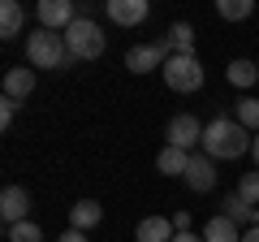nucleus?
<instances>
[{
    "instance_id": "nucleus-1",
    "label": "nucleus",
    "mask_w": 259,
    "mask_h": 242,
    "mask_svg": "<svg viewBox=\"0 0 259 242\" xmlns=\"http://www.w3.org/2000/svg\"><path fill=\"white\" fill-rule=\"evenodd\" d=\"M250 143H255V134L238 126V117H216L203 126V156L212 160H238L250 151Z\"/></svg>"
},
{
    "instance_id": "nucleus-2",
    "label": "nucleus",
    "mask_w": 259,
    "mask_h": 242,
    "mask_svg": "<svg viewBox=\"0 0 259 242\" xmlns=\"http://www.w3.org/2000/svg\"><path fill=\"white\" fill-rule=\"evenodd\" d=\"M26 61L35 69H69L78 56L65 48V35L39 26V30H30V35H26Z\"/></svg>"
},
{
    "instance_id": "nucleus-3",
    "label": "nucleus",
    "mask_w": 259,
    "mask_h": 242,
    "mask_svg": "<svg viewBox=\"0 0 259 242\" xmlns=\"http://www.w3.org/2000/svg\"><path fill=\"white\" fill-rule=\"evenodd\" d=\"M65 48H69L78 61H95V56H104V30L95 26L91 18H78L74 26L65 30Z\"/></svg>"
},
{
    "instance_id": "nucleus-4",
    "label": "nucleus",
    "mask_w": 259,
    "mask_h": 242,
    "mask_svg": "<svg viewBox=\"0 0 259 242\" xmlns=\"http://www.w3.org/2000/svg\"><path fill=\"white\" fill-rule=\"evenodd\" d=\"M164 87L168 91H199L203 87V65L199 56H168L164 61Z\"/></svg>"
},
{
    "instance_id": "nucleus-5",
    "label": "nucleus",
    "mask_w": 259,
    "mask_h": 242,
    "mask_svg": "<svg viewBox=\"0 0 259 242\" xmlns=\"http://www.w3.org/2000/svg\"><path fill=\"white\" fill-rule=\"evenodd\" d=\"M173 56L168 39H156V44H139L125 52V69L130 74H151V69H164V61Z\"/></svg>"
},
{
    "instance_id": "nucleus-6",
    "label": "nucleus",
    "mask_w": 259,
    "mask_h": 242,
    "mask_svg": "<svg viewBox=\"0 0 259 242\" xmlns=\"http://www.w3.org/2000/svg\"><path fill=\"white\" fill-rule=\"evenodd\" d=\"M35 13H39V26H44V30H56V35H65V30L82 18V13L74 9V0H39Z\"/></svg>"
},
{
    "instance_id": "nucleus-7",
    "label": "nucleus",
    "mask_w": 259,
    "mask_h": 242,
    "mask_svg": "<svg viewBox=\"0 0 259 242\" xmlns=\"http://www.w3.org/2000/svg\"><path fill=\"white\" fill-rule=\"evenodd\" d=\"M168 143H173V147H182V151L199 147V143H203V126H199V117L177 112V117L168 121Z\"/></svg>"
},
{
    "instance_id": "nucleus-8",
    "label": "nucleus",
    "mask_w": 259,
    "mask_h": 242,
    "mask_svg": "<svg viewBox=\"0 0 259 242\" xmlns=\"http://www.w3.org/2000/svg\"><path fill=\"white\" fill-rule=\"evenodd\" d=\"M186 186H190L194 195H207V190L216 186V165H212V156H190V169H186Z\"/></svg>"
},
{
    "instance_id": "nucleus-9",
    "label": "nucleus",
    "mask_w": 259,
    "mask_h": 242,
    "mask_svg": "<svg viewBox=\"0 0 259 242\" xmlns=\"http://www.w3.org/2000/svg\"><path fill=\"white\" fill-rule=\"evenodd\" d=\"M30 212V195L22 186H5V195H0V216H5V225H22Z\"/></svg>"
},
{
    "instance_id": "nucleus-10",
    "label": "nucleus",
    "mask_w": 259,
    "mask_h": 242,
    "mask_svg": "<svg viewBox=\"0 0 259 242\" xmlns=\"http://www.w3.org/2000/svg\"><path fill=\"white\" fill-rule=\"evenodd\" d=\"M173 238H177V229L168 216H143L139 229H134V242H173Z\"/></svg>"
},
{
    "instance_id": "nucleus-11",
    "label": "nucleus",
    "mask_w": 259,
    "mask_h": 242,
    "mask_svg": "<svg viewBox=\"0 0 259 242\" xmlns=\"http://www.w3.org/2000/svg\"><path fill=\"white\" fill-rule=\"evenodd\" d=\"M108 18L117 26H139L147 22V0H108Z\"/></svg>"
},
{
    "instance_id": "nucleus-12",
    "label": "nucleus",
    "mask_w": 259,
    "mask_h": 242,
    "mask_svg": "<svg viewBox=\"0 0 259 242\" xmlns=\"http://www.w3.org/2000/svg\"><path fill=\"white\" fill-rule=\"evenodd\" d=\"M156 169L164 177H186V169H190V151L173 147V143H164V151L156 156Z\"/></svg>"
},
{
    "instance_id": "nucleus-13",
    "label": "nucleus",
    "mask_w": 259,
    "mask_h": 242,
    "mask_svg": "<svg viewBox=\"0 0 259 242\" xmlns=\"http://www.w3.org/2000/svg\"><path fill=\"white\" fill-rule=\"evenodd\" d=\"M100 216H104V208L95 204V199H78L74 208H69V229H95L100 225Z\"/></svg>"
},
{
    "instance_id": "nucleus-14",
    "label": "nucleus",
    "mask_w": 259,
    "mask_h": 242,
    "mask_svg": "<svg viewBox=\"0 0 259 242\" xmlns=\"http://www.w3.org/2000/svg\"><path fill=\"white\" fill-rule=\"evenodd\" d=\"M30 91H35V69L18 65V69L5 74V95H9V100H26Z\"/></svg>"
},
{
    "instance_id": "nucleus-15",
    "label": "nucleus",
    "mask_w": 259,
    "mask_h": 242,
    "mask_svg": "<svg viewBox=\"0 0 259 242\" xmlns=\"http://www.w3.org/2000/svg\"><path fill=\"white\" fill-rule=\"evenodd\" d=\"M22 22H26V13H22L18 0H0V39L22 35Z\"/></svg>"
},
{
    "instance_id": "nucleus-16",
    "label": "nucleus",
    "mask_w": 259,
    "mask_h": 242,
    "mask_svg": "<svg viewBox=\"0 0 259 242\" xmlns=\"http://www.w3.org/2000/svg\"><path fill=\"white\" fill-rule=\"evenodd\" d=\"M221 208H225L221 216H229L233 225H246V229H255V225H259V208H250V204H242L238 195H229V199H225Z\"/></svg>"
},
{
    "instance_id": "nucleus-17",
    "label": "nucleus",
    "mask_w": 259,
    "mask_h": 242,
    "mask_svg": "<svg viewBox=\"0 0 259 242\" xmlns=\"http://www.w3.org/2000/svg\"><path fill=\"white\" fill-rule=\"evenodd\" d=\"M164 39H168V48H173V56H194V30H190V22H173Z\"/></svg>"
},
{
    "instance_id": "nucleus-18",
    "label": "nucleus",
    "mask_w": 259,
    "mask_h": 242,
    "mask_svg": "<svg viewBox=\"0 0 259 242\" xmlns=\"http://www.w3.org/2000/svg\"><path fill=\"white\" fill-rule=\"evenodd\" d=\"M203 242H242V233H238V225L229 216H212L203 225Z\"/></svg>"
},
{
    "instance_id": "nucleus-19",
    "label": "nucleus",
    "mask_w": 259,
    "mask_h": 242,
    "mask_svg": "<svg viewBox=\"0 0 259 242\" xmlns=\"http://www.w3.org/2000/svg\"><path fill=\"white\" fill-rule=\"evenodd\" d=\"M225 74H229V83L233 87H242V91H246V87H255L259 83V61H229V69H225Z\"/></svg>"
},
{
    "instance_id": "nucleus-20",
    "label": "nucleus",
    "mask_w": 259,
    "mask_h": 242,
    "mask_svg": "<svg viewBox=\"0 0 259 242\" xmlns=\"http://www.w3.org/2000/svg\"><path fill=\"white\" fill-rule=\"evenodd\" d=\"M216 13L225 22H246L255 13V0H216Z\"/></svg>"
},
{
    "instance_id": "nucleus-21",
    "label": "nucleus",
    "mask_w": 259,
    "mask_h": 242,
    "mask_svg": "<svg viewBox=\"0 0 259 242\" xmlns=\"http://www.w3.org/2000/svg\"><path fill=\"white\" fill-rule=\"evenodd\" d=\"M238 126H246V130L259 134V100L255 95H242L238 100Z\"/></svg>"
},
{
    "instance_id": "nucleus-22",
    "label": "nucleus",
    "mask_w": 259,
    "mask_h": 242,
    "mask_svg": "<svg viewBox=\"0 0 259 242\" xmlns=\"http://www.w3.org/2000/svg\"><path fill=\"white\" fill-rule=\"evenodd\" d=\"M238 199H242V204H250V208H259V169L238 177Z\"/></svg>"
},
{
    "instance_id": "nucleus-23",
    "label": "nucleus",
    "mask_w": 259,
    "mask_h": 242,
    "mask_svg": "<svg viewBox=\"0 0 259 242\" xmlns=\"http://www.w3.org/2000/svg\"><path fill=\"white\" fill-rule=\"evenodd\" d=\"M9 242H44V229L35 221H22V225H9Z\"/></svg>"
},
{
    "instance_id": "nucleus-24",
    "label": "nucleus",
    "mask_w": 259,
    "mask_h": 242,
    "mask_svg": "<svg viewBox=\"0 0 259 242\" xmlns=\"http://www.w3.org/2000/svg\"><path fill=\"white\" fill-rule=\"evenodd\" d=\"M13 117H18V100H9V95H5V100H0V126L9 130V126H13Z\"/></svg>"
},
{
    "instance_id": "nucleus-25",
    "label": "nucleus",
    "mask_w": 259,
    "mask_h": 242,
    "mask_svg": "<svg viewBox=\"0 0 259 242\" xmlns=\"http://www.w3.org/2000/svg\"><path fill=\"white\" fill-rule=\"evenodd\" d=\"M173 229H177V233H190V212H177V216H173Z\"/></svg>"
},
{
    "instance_id": "nucleus-26",
    "label": "nucleus",
    "mask_w": 259,
    "mask_h": 242,
    "mask_svg": "<svg viewBox=\"0 0 259 242\" xmlns=\"http://www.w3.org/2000/svg\"><path fill=\"white\" fill-rule=\"evenodd\" d=\"M56 242H87V233H82V229H65Z\"/></svg>"
},
{
    "instance_id": "nucleus-27",
    "label": "nucleus",
    "mask_w": 259,
    "mask_h": 242,
    "mask_svg": "<svg viewBox=\"0 0 259 242\" xmlns=\"http://www.w3.org/2000/svg\"><path fill=\"white\" fill-rule=\"evenodd\" d=\"M173 242H203V238H199V233H177Z\"/></svg>"
},
{
    "instance_id": "nucleus-28",
    "label": "nucleus",
    "mask_w": 259,
    "mask_h": 242,
    "mask_svg": "<svg viewBox=\"0 0 259 242\" xmlns=\"http://www.w3.org/2000/svg\"><path fill=\"white\" fill-rule=\"evenodd\" d=\"M242 242H259V225H255V229H246V233H242Z\"/></svg>"
},
{
    "instance_id": "nucleus-29",
    "label": "nucleus",
    "mask_w": 259,
    "mask_h": 242,
    "mask_svg": "<svg viewBox=\"0 0 259 242\" xmlns=\"http://www.w3.org/2000/svg\"><path fill=\"white\" fill-rule=\"evenodd\" d=\"M250 156H255V165H259V134H255V143H250Z\"/></svg>"
}]
</instances>
